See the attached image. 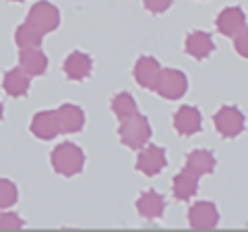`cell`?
<instances>
[{
    "mask_svg": "<svg viewBox=\"0 0 248 232\" xmlns=\"http://www.w3.org/2000/svg\"><path fill=\"white\" fill-rule=\"evenodd\" d=\"M151 125L143 114H133L128 118H122V125L118 129L120 141L130 149H141L147 145V141L151 139Z\"/></svg>",
    "mask_w": 248,
    "mask_h": 232,
    "instance_id": "1",
    "label": "cell"
},
{
    "mask_svg": "<svg viewBox=\"0 0 248 232\" xmlns=\"http://www.w3.org/2000/svg\"><path fill=\"white\" fill-rule=\"evenodd\" d=\"M85 166V153L75 143H60L52 151V168L62 176L79 174Z\"/></svg>",
    "mask_w": 248,
    "mask_h": 232,
    "instance_id": "2",
    "label": "cell"
},
{
    "mask_svg": "<svg viewBox=\"0 0 248 232\" xmlns=\"http://www.w3.org/2000/svg\"><path fill=\"white\" fill-rule=\"evenodd\" d=\"M213 125H215V131L223 139H234L244 131L246 118L238 106L226 104L213 114Z\"/></svg>",
    "mask_w": 248,
    "mask_h": 232,
    "instance_id": "3",
    "label": "cell"
},
{
    "mask_svg": "<svg viewBox=\"0 0 248 232\" xmlns=\"http://www.w3.org/2000/svg\"><path fill=\"white\" fill-rule=\"evenodd\" d=\"M155 91L164 99H180L188 91V77L178 68H161Z\"/></svg>",
    "mask_w": 248,
    "mask_h": 232,
    "instance_id": "4",
    "label": "cell"
},
{
    "mask_svg": "<svg viewBox=\"0 0 248 232\" xmlns=\"http://www.w3.org/2000/svg\"><path fill=\"white\" fill-rule=\"evenodd\" d=\"M27 23H31L33 27H37L42 33L54 32V29L60 25V11H58L54 4L42 0V2H35V4L29 9Z\"/></svg>",
    "mask_w": 248,
    "mask_h": 232,
    "instance_id": "5",
    "label": "cell"
},
{
    "mask_svg": "<svg viewBox=\"0 0 248 232\" xmlns=\"http://www.w3.org/2000/svg\"><path fill=\"white\" fill-rule=\"evenodd\" d=\"M188 224L195 230H209L219 224V210L211 201H197L188 210Z\"/></svg>",
    "mask_w": 248,
    "mask_h": 232,
    "instance_id": "6",
    "label": "cell"
},
{
    "mask_svg": "<svg viewBox=\"0 0 248 232\" xmlns=\"http://www.w3.org/2000/svg\"><path fill=\"white\" fill-rule=\"evenodd\" d=\"M215 27L223 37H234L246 27V15L242 6H226L215 19Z\"/></svg>",
    "mask_w": 248,
    "mask_h": 232,
    "instance_id": "7",
    "label": "cell"
},
{
    "mask_svg": "<svg viewBox=\"0 0 248 232\" xmlns=\"http://www.w3.org/2000/svg\"><path fill=\"white\" fill-rule=\"evenodd\" d=\"M174 129L180 137H192L203 129V114L195 106H180L174 114Z\"/></svg>",
    "mask_w": 248,
    "mask_h": 232,
    "instance_id": "8",
    "label": "cell"
},
{
    "mask_svg": "<svg viewBox=\"0 0 248 232\" xmlns=\"http://www.w3.org/2000/svg\"><path fill=\"white\" fill-rule=\"evenodd\" d=\"M166 164H168L166 151L159 145H147L137 158V170L147 176H157L166 168Z\"/></svg>",
    "mask_w": 248,
    "mask_h": 232,
    "instance_id": "9",
    "label": "cell"
},
{
    "mask_svg": "<svg viewBox=\"0 0 248 232\" xmlns=\"http://www.w3.org/2000/svg\"><path fill=\"white\" fill-rule=\"evenodd\" d=\"M161 73V65L157 63V58L153 56H139L137 65H135V81L141 85L143 89H155Z\"/></svg>",
    "mask_w": 248,
    "mask_h": 232,
    "instance_id": "10",
    "label": "cell"
},
{
    "mask_svg": "<svg viewBox=\"0 0 248 232\" xmlns=\"http://www.w3.org/2000/svg\"><path fill=\"white\" fill-rule=\"evenodd\" d=\"M215 44L207 32H190L184 40V52L195 60H207L213 54Z\"/></svg>",
    "mask_w": 248,
    "mask_h": 232,
    "instance_id": "11",
    "label": "cell"
},
{
    "mask_svg": "<svg viewBox=\"0 0 248 232\" xmlns=\"http://www.w3.org/2000/svg\"><path fill=\"white\" fill-rule=\"evenodd\" d=\"M137 212L141 214V218L145 220H159L166 212V199L159 195L157 191H145L141 193V197L137 201Z\"/></svg>",
    "mask_w": 248,
    "mask_h": 232,
    "instance_id": "12",
    "label": "cell"
},
{
    "mask_svg": "<svg viewBox=\"0 0 248 232\" xmlns=\"http://www.w3.org/2000/svg\"><path fill=\"white\" fill-rule=\"evenodd\" d=\"M64 73L68 79H73V81H83V79H87V77L91 75V68H93V60L89 54H85V52H73V54H68L66 60H64Z\"/></svg>",
    "mask_w": 248,
    "mask_h": 232,
    "instance_id": "13",
    "label": "cell"
},
{
    "mask_svg": "<svg viewBox=\"0 0 248 232\" xmlns=\"http://www.w3.org/2000/svg\"><path fill=\"white\" fill-rule=\"evenodd\" d=\"M56 118H58V127L60 133H77L81 131L85 125V112L83 108L75 106V104H64L56 110Z\"/></svg>",
    "mask_w": 248,
    "mask_h": 232,
    "instance_id": "14",
    "label": "cell"
},
{
    "mask_svg": "<svg viewBox=\"0 0 248 232\" xmlns=\"http://www.w3.org/2000/svg\"><path fill=\"white\" fill-rule=\"evenodd\" d=\"M31 133H33L37 139L42 141H48V139H54L60 133V127H58V118H56V112H37L31 120Z\"/></svg>",
    "mask_w": 248,
    "mask_h": 232,
    "instance_id": "15",
    "label": "cell"
},
{
    "mask_svg": "<svg viewBox=\"0 0 248 232\" xmlns=\"http://www.w3.org/2000/svg\"><path fill=\"white\" fill-rule=\"evenodd\" d=\"M199 191V176L192 174L190 170H180L176 176H174V182H172V193L178 201H188L197 195Z\"/></svg>",
    "mask_w": 248,
    "mask_h": 232,
    "instance_id": "16",
    "label": "cell"
},
{
    "mask_svg": "<svg viewBox=\"0 0 248 232\" xmlns=\"http://www.w3.org/2000/svg\"><path fill=\"white\" fill-rule=\"evenodd\" d=\"M215 164H217V160L213 156V151H209V149H192L186 156V170H190L199 179L205 174H211L215 170Z\"/></svg>",
    "mask_w": 248,
    "mask_h": 232,
    "instance_id": "17",
    "label": "cell"
},
{
    "mask_svg": "<svg viewBox=\"0 0 248 232\" xmlns=\"http://www.w3.org/2000/svg\"><path fill=\"white\" fill-rule=\"evenodd\" d=\"M21 68L27 75H44L48 68V58L40 48H23L21 50Z\"/></svg>",
    "mask_w": 248,
    "mask_h": 232,
    "instance_id": "18",
    "label": "cell"
},
{
    "mask_svg": "<svg viewBox=\"0 0 248 232\" xmlns=\"http://www.w3.org/2000/svg\"><path fill=\"white\" fill-rule=\"evenodd\" d=\"M4 89L13 98H21L29 91V77L23 68H13L4 75Z\"/></svg>",
    "mask_w": 248,
    "mask_h": 232,
    "instance_id": "19",
    "label": "cell"
},
{
    "mask_svg": "<svg viewBox=\"0 0 248 232\" xmlns=\"http://www.w3.org/2000/svg\"><path fill=\"white\" fill-rule=\"evenodd\" d=\"M112 112L118 116V118H128V116H133L139 112V106L135 102V98L128 94V91H120L118 96H114L112 99Z\"/></svg>",
    "mask_w": 248,
    "mask_h": 232,
    "instance_id": "20",
    "label": "cell"
},
{
    "mask_svg": "<svg viewBox=\"0 0 248 232\" xmlns=\"http://www.w3.org/2000/svg\"><path fill=\"white\" fill-rule=\"evenodd\" d=\"M42 37H44V33L37 27L31 25V23H23L17 29V33H15V40H17L21 48H40Z\"/></svg>",
    "mask_w": 248,
    "mask_h": 232,
    "instance_id": "21",
    "label": "cell"
},
{
    "mask_svg": "<svg viewBox=\"0 0 248 232\" xmlns=\"http://www.w3.org/2000/svg\"><path fill=\"white\" fill-rule=\"evenodd\" d=\"M17 201V187L11 181H0V207H9Z\"/></svg>",
    "mask_w": 248,
    "mask_h": 232,
    "instance_id": "22",
    "label": "cell"
},
{
    "mask_svg": "<svg viewBox=\"0 0 248 232\" xmlns=\"http://www.w3.org/2000/svg\"><path fill=\"white\" fill-rule=\"evenodd\" d=\"M234 50L242 58H248V27H244L238 35H234Z\"/></svg>",
    "mask_w": 248,
    "mask_h": 232,
    "instance_id": "23",
    "label": "cell"
},
{
    "mask_svg": "<svg viewBox=\"0 0 248 232\" xmlns=\"http://www.w3.org/2000/svg\"><path fill=\"white\" fill-rule=\"evenodd\" d=\"M143 4H145V9L149 13L161 15V13H166L170 6L174 4V0H143Z\"/></svg>",
    "mask_w": 248,
    "mask_h": 232,
    "instance_id": "24",
    "label": "cell"
},
{
    "mask_svg": "<svg viewBox=\"0 0 248 232\" xmlns=\"http://www.w3.org/2000/svg\"><path fill=\"white\" fill-rule=\"evenodd\" d=\"M23 226V220L17 218V214H4L0 218V228H17Z\"/></svg>",
    "mask_w": 248,
    "mask_h": 232,
    "instance_id": "25",
    "label": "cell"
},
{
    "mask_svg": "<svg viewBox=\"0 0 248 232\" xmlns=\"http://www.w3.org/2000/svg\"><path fill=\"white\" fill-rule=\"evenodd\" d=\"M0 118H2V104H0Z\"/></svg>",
    "mask_w": 248,
    "mask_h": 232,
    "instance_id": "26",
    "label": "cell"
},
{
    "mask_svg": "<svg viewBox=\"0 0 248 232\" xmlns=\"http://www.w3.org/2000/svg\"><path fill=\"white\" fill-rule=\"evenodd\" d=\"M15 2H23V0H15Z\"/></svg>",
    "mask_w": 248,
    "mask_h": 232,
    "instance_id": "27",
    "label": "cell"
}]
</instances>
